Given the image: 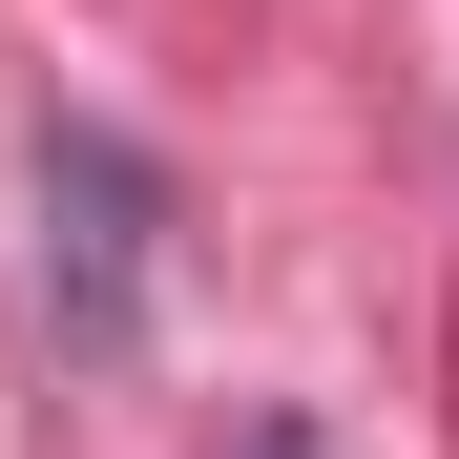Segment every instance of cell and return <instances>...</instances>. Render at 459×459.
Instances as JSON below:
<instances>
[{"label": "cell", "mask_w": 459, "mask_h": 459, "mask_svg": "<svg viewBox=\"0 0 459 459\" xmlns=\"http://www.w3.org/2000/svg\"><path fill=\"white\" fill-rule=\"evenodd\" d=\"M146 251H168L146 146L42 126V314H63V355H126V334H146Z\"/></svg>", "instance_id": "6da1fadb"}, {"label": "cell", "mask_w": 459, "mask_h": 459, "mask_svg": "<svg viewBox=\"0 0 459 459\" xmlns=\"http://www.w3.org/2000/svg\"><path fill=\"white\" fill-rule=\"evenodd\" d=\"M251 459H314V438H292V418H272V438H251Z\"/></svg>", "instance_id": "7a4b0ae2"}]
</instances>
